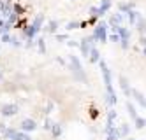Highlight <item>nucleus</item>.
Masks as SVG:
<instances>
[{"label": "nucleus", "instance_id": "nucleus-1", "mask_svg": "<svg viewBox=\"0 0 146 140\" xmlns=\"http://www.w3.org/2000/svg\"><path fill=\"white\" fill-rule=\"evenodd\" d=\"M23 128H25V130H34V123L32 121H23Z\"/></svg>", "mask_w": 146, "mask_h": 140}, {"label": "nucleus", "instance_id": "nucleus-2", "mask_svg": "<svg viewBox=\"0 0 146 140\" xmlns=\"http://www.w3.org/2000/svg\"><path fill=\"white\" fill-rule=\"evenodd\" d=\"M14 110H16V107H5V109H4V114H5V116L14 114Z\"/></svg>", "mask_w": 146, "mask_h": 140}, {"label": "nucleus", "instance_id": "nucleus-3", "mask_svg": "<svg viewBox=\"0 0 146 140\" xmlns=\"http://www.w3.org/2000/svg\"><path fill=\"white\" fill-rule=\"evenodd\" d=\"M104 30H106L104 26H99V30H97V37L99 39H104Z\"/></svg>", "mask_w": 146, "mask_h": 140}]
</instances>
